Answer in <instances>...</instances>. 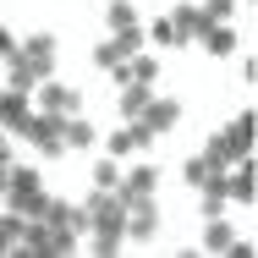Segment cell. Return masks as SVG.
<instances>
[{
  "label": "cell",
  "mask_w": 258,
  "mask_h": 258,
  "mask_svg": "<svg viewBox=\"0 0 258 258\" xmlns=\"http://www.w3.org/2000/svg\"><path fill=\"white\" fill-rule=\"evenodd\" d=\"M198 11H204V22H209V28H220V22H231V11H236V0H204Z\"/></svg>",
  "instance_id": "obj_24"
},
{
  "label": "cell",
  "mask_w": 258,
  "mask_h": 258,
  "mask_svg": "<svg viewBox=\"0 0 258 258\" xmlns=\"http://www.w3.org/2000/svg\"><path fill=\"white\" fill-rule=\"evenodd\" d=\"M204 176H209V170H204V159H187V165H181V181H187V187H198Z\"/></svg>",
  "instance_id": "obj_28"
},
{
  "label": "cell",
  "mask_w": 258,
  "mask_h": 258,
  "mask_svg": "<svg viewBox=\"0 0 258 258\" xmlns=\"http://www.w3.org/2000/svg\"><path fill=\"white\" fill-rule=\"evenodd\" d=\"M88 247H94L99 258H110V253L126 247V231H88Z\"/></svg>",
  "instance_id": "obj_20"
},
{
  "label": "cell",
  "mask_w": 258,
  "mask_h": 258,
  "mask_svg": "<svg viewBox=\"0 0 258 258\" xmlns=\"http://www.w3.org/2000/svg\"><path fill=\"white\" fill-rule=\"evenodd\" d=\"M22 60L39 72V83L50 77V66H55V33H33V39H22Z\"/></svg>",
  "instance_id": "obj_6"
},
{
  "label": "cell",
  "mask_w": 258,
  "mask_h": 258,
  "mask_svg": "<svg viewBox=\"0 0 258 258\" xmlns=\"http://www.w3.org/2000/svg\"><path fill=\"white\" fill-rule=\"evenodd\" d=\"M33 94H39L44 110H55V115H77V88H66V83H55V77H44Z\"/></svg>",
  "instance_id": "obj_8"
},
{
  "label": "cell",
  "mask_w": 258,
  "mask_h": 258,
  "mask_svg": "<svg viewBox=\"0 0 258 258\" xmlns=\"http://www.w3.org/2000/svg\"><path fill=\"white\" fill-rule=\"evenodd\" d=\"M6 176H11V165H0V198H6Z\"/></svg>",
  "instance_id": "obj_30"
},
{
  "label": "cell",
  "mask_w": 258,
  "mask_h": 258,
  "mask_svg": "<svg viewBox=\"0 0 258 258\" xmlns=\"http://www.w3.org/2000/svg\"><path fill=\"white\" fill-rule=\"evenodd\" d=\"M28 115H33V104H28L22 88H6V94H0V132H22Z\"/></svg>",
  "instance_id": "obj_7"
},
{
  "label": "cell",
  "mask_w": 258,
  "mask_h": 258,
  "mask_svg": "<svg viewBox=\"0 0 258 258\" xmlns=\"http://www.w3.org/2000/svg\"><path fill=\"white\" fill-rule=\"evenodd\" d=\"M149 143H154V132H149L143 121H121V132L104 138V154H110V159H126L132 149H149Z\"/></svg>",
  "instance_id": "obj_3"
},
{
  "label": "cell",
  "mask_w": 258,
  "mask_h": 258,
  "mask_svg": "<svg viewBox=\"0 0 258 258\" xmlns=\"http://www.w3.org/2000/svg\"><path fill=\"white\" fill-rule=\"evenodd\" d=\"M220 132H225V143L236 149V159L253 154V115H236V121H231V126H220Z\"/></svg>",
  "instance_id": "obj_16"
},
{
  "label": "cell",
  "mask_w": 258,
  "mask_h": 258,
  "mask_svg": "<svg viewBox=\"0 0 258 258\" xmlns=\"http://www.w3.org/2000/svg\"><path fill=\"white\" fill-rule=\"evenodd\" d=\"M225 192H231L236 204H253L258 198V176H253L247 159H236V170H225Z\"/></svg>",
  "instance_id": "obj_9"
},
{
  "label": "cell",
  "mask_w": 258,
  "mask_h": 258,
  "mask_svg": "<svg viewBox=\"0 0 258 258\" xmlns=\"http://www.w3.org/2000/svg\"><path fill=\"white\" fill-rule=\"evenodd\" d=\"M138 121H143L154 138H165V132H176V121H181V104H176V99H159V94H154V99L143 104V115H138Z\"/></svg>",
  "instance_id": "obj_4"
},
{
  "label": "cell",
  "mask_w": 258,
  "mask_h": 258,
  "mask_svg": "<svg viewBox=\"0 0 258 258\" xmlns=\"http://www.w3.org/2000/svg\"><path fill=\"white\" fill-rule=\"evenodd\" d=\"M198 44H204L209 55H231V50H236V33L220 22V28H204V33H198Z\"/></svg>",
  "instance_id": "obj_19"
},
{
  "label": "cell",
  "mask_w": 258,
  "mask_h": 258,
  "mask_svg": "<svg viewBox=\"0 0 258 258\" xmlns=\"http://www.w3.org/2000/svg\"><path fill=\"white\" fill-rule=\"evenodd\" d=\"M77 242H83V231H77L72 220H50V258L77 253Z\"/></svg>",
  "instance_id": "obj_12"
},
{
  "label": "cell",
  "mask_w": 258,
  "mask_h": 258,
  "mask_svg": "<svg viewBox=\"0 0 258 258\" xmlns=\"http://www.w3.org/2000/svg\"><path fill=\"white\" fill-rule=\"evenodd\" d=\"M60 126H66V115H55V110H39V115H28L22 121V138L39 149L44 159H60L66 154V138H60Z\"/></svg>",
  "instance_id": "obj_1"
},
{
  "label": "cell",
  "mask_w": 258,
  "mask_h": 258,
  "mask_svg": "<svg viewBox=\"0 0 258 258\" xmlns=\"http://www.w3.org/2000/svg\"><path fill=\"white\" fill-rule=\"evenodd\" d=\"M104 17H110V33H121V28H132V22H138V11H132L126 0H110V6H104Z\"/></svg>",
  "instance_id": "obj_22"
},
{
  "label": "cell",
  "mask_w": 258,
  "mask_h": 258,
  "mask_svg": "<svg viewBox=\"0 0 258 258\" xmlns=\"http://www.w3.org/2000/svg\"><path fill=\"white\" fill-rule=\"evenodd\" d=\"M154 99V88H149V83H126V88H121V121H138V115H143V104Z\"/></svg>",
  "instance_id": "obj_15"
},
{
  "label": "cell",
  "mask_w": 258,
  "mask_h": 258,
  "mask_svg": "<svg viewBox=\"0 0 258 258\" xmlns=\"http://www.w3.org/2000/svg\"><path fill=\"white\" fill-rule=\"evenodd\" d=\"M126 66H132V83H154V72H159V60H154L149 50H138Z\"/></svg>",
  "instance_id": "obj_23"
},
{
  "label": "cell",
  "mask_w": 258,
  "mask_h": 258,
  "mask_svg": "<svg viewBox=\"0 0 258 258\" xmlns=\"http://www.w3.org/2000/svg\"><path fill=\"white\" fill-rule=\"evenodd\" d=\"M6 83H11V88H22V94H33V88H39V72H33L28 60H22V50L6 60Z\"/></svg>",
  "instance_id": "obj_17"
},
{
  "label": "cell",
  "mask_w": 258,
  "mask_h": 258,
  "mask_svg": "<svg viewBox=\"0 0 258 258\" xmlns=\"http://www.w3.org/2000/svg\"><path fill=\"white\" fill-rule=\"evenodd\" d=\"M198 198H204V214H220V209L231 204V192H225V170H214L198 181Z\"/></svg>",
  "instance_id": "obj_13"
},
{
  "label": "cell",
  "mask_w": 258,
  "mask_h": 258,
  "mask_svg": "<svg viewBox=\"0 0 258 258\" xmlns=\"http://www.w3.org/2000/svg\"><path fill=\"white\" fill-rule=\"evenodd\" d=\"M115 181H121V165H115V159L104 154L99 165H94V187H110V192H115Z\"/></svg>",
  "instance_id": "obj_25"
},
{
  "label": "cell",
  "mask_w": 258,
  "mask_h": 258,
  "mask_svg": "<svg viewBox=\"0 0 258 258\" xmlns=\"http://www.w3.org/2000/svg\"><path fill=\"white\" fill-rule=\"evenodd\" d=\"M115 60H121V50H115V39H104L99 50H94V66H104V72H110Z\"/></svg>",
  "instance_id": "obj_27"
},
{
  "label": "cell",
  "mask_w": 258,
  "mask_h": 258,
  "mask_svg": "<svg viewBox=\"0 0 258 258\" xmlns=\"http://www.w3.org/2000/svg\"><path fill=\"white\" fill-rule=\"evenodd\" d=\"M170 22H176V44H192V39H198V33L209 28L198 6H176V11H170Z\"/></svg>",
  "instance_id": "obj_11"
},
{
  "label": "cell",
  "mask_w": 258,
  "mask_h": 258,
  "mask_svg": "<svg viewBox=\"0 0 258 258\" xmlns=\"http://www.w3.org/2000/svg\"><path fill=\"white\" fill-rule=\"evenodd\" d=\"M154 181H159V170H154V165H132V170L115 181V198H121V204H132V198H149V192H154Z\"/></svg>",
  "instance_id": "obj_5"
},
{
  "label": "cell",
  "mask_w": 258,
  "mask_h": 258,
  "mask_svg": "<svg viewBox=\"0 0 258 258\" xmlns=\"http://www.w3.org/2000/svg\"><path fill=\"white\" fill-rule=\"evenodd\" d=\"M22 50V44H17V39H11V33H6V28H0V66H6V60H11V55Z\"/></svg>",
  "instance_id": "obj_29"
},
{
  "label": "cell",
  "mask_w": 258,
  "mask_h": 258,
  "mask_svg": "<svg viewBox=\"0 0 258 258\" xmlns=\"http://www.w3.org/2000/svg\"><path fill=\"white\" fill-rule=\"evenodd\" d=\"M149 39H154L159 50H176V22H170V17H159L154 28H149Z\"/></svg>",
  "instance_id": "obj_26"
},
{
  "label": "cell",
  "mask_w": 258,
  "mask_h": 258,
  "mask_svg": "<svg viewBox=\"0 0 258 258\" xmlns=\"http://www.w3.org/2000/svg\"><path fill=\"white\" fill-rule=\"evenodd\" d=\"M110 39H115V50H121V60H132V55H138V50H143V44H149L138 22H132V28H121V33H110Z\"/></svg>",
  "instance_id": "obj_21"
},
{
  "label": "cell",
  "mask_w": 258,
  "mask_h": 258,
  "mask_svg": "<svg viewBox=\"0 0 258 258\" xmlns=\"http://www.w3.org/2000/svg\"><path fill=\"white\" fill-rule=\"evenodd\" d=\"M60 138H66V149H94V143H99V132H94V121H88V115H66Z\"/></svg>",
  "instance_id": "obj_14"
},
{
  "label": "cell",
  "mask_w": 258,
  "mask_h": 258,
  "mask_svg": "<svg viewBox=\"0 0 258 258\" xmlns=\"http://www.w3.org/2000/svg\"><path fill=\"white\" fill-rule=\"evenodd\" d=\"M198 159H204V170L214 176V170H231V165H236V149L225 143V132H209V143H204Z\"/></svg>",
  "instance_id": "obj_10"
},
{
  "label": "cell",
  "mask_w": 258,
  "mask_h": 258,
  "mask_svg": "<svg viewBox=\"0 0 258 258\" xmlns=\"http://www.w3.org/2000/svg\"><path fill=\"white\" fill-rule=\"evenodd\" d=\"M231 242H236V236H231V225H225L220 214H209V231H204V253H231Z\"/></svg>",
  "instance_id": "obj_18"
},
{
  "label": "cell",
  "mask_w": 258,
  "mask_h": 258,
  "mask_svg": "<svg viewBox=\"0 0 258 258\" xmlns=\"http://www.w3.org/2000/svg\"><path fill=\"white\" fill-rule=\"evenodd\" d=\"M121 231H126V242H149V236L159 231L154 192H149V198H132V204H126V225H121Z\"/></svg>",
  "instance_id": "obj_2"
}]
</instances>
